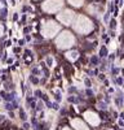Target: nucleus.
<instances>
[{
  "mask_svg": "<svg viewBox=\"0 0 124 130\" xmlns=\"http://www.w3.org/2000/svg\"><path fill=\"white\" fill-rule=\"evenodd\" d=\"M71 124H72V126H74L76 130H89L88 127H87V125L84 124L80 119H74L71 121Z\"/></svg>",
  "mask_w": 124,
  "mask_h": 130,
  "instance_id": "obj_2",
  "label": "nucleus"
},
{
  "mask_svg": "<svg viewBox=\"0 0 124 130\" xmlns=\"http://www.w3.org/2000/svg\"><path fill=\"white\" fill-rule=\"evenodd\" d=\"M84 117H85L87 121L91 125H93V126H97V125L99 124V119L94 112H85L84 113Z\"/></svg>",
  "mask_w": 124,
  "mask_h": 130,
  "instance_id": "obj_1",
  "label": "nucleus"
},
{
  "mask_svg": "<svg viewBox=\"0 0 124 130\" xmlns=\"http://www.w3.org/2000/svg\"><path fill=\"white\" fill-rule=\"evenodd\" d=\"M123 65H124V61H123Z\"/></svg>",
  "mask_w": 124,
  "mask_h": 130,
  "instance_id": "obj_5",
  "label": "nucleus"
},
{
  "mask_svg": "<svg viewBox=\"0 0 124 130\" xmlns=\"http://www.w3.org/2000/svg\"><path fill=\"white\" fill-rule=\"evenodd\" d=\"M66 56H67V59H69V60H72V61H74V60H76L78 59V52H67V55H66Z\"/></svg>",
  "mask_w": 124,
  "mask_h": 130,
  "instance_id": "obj_3",
  "label": "nucleus"
},
{
  "mask_svg": "<svg viewBox=\"0 0 124 130\" xmlns=\"http://www.w3.org/2000/svg\"><path fill=\"white\" fill-rule=\"evenodd\" d=\"M62 130H71L70 127H62Z\"/></svg>",
  "mask_w": 124,
  "mask_h": 130,
  "instance_id": "obj_4",
  "label": "nucleus"
}]
</instances>
